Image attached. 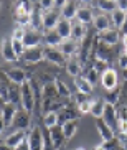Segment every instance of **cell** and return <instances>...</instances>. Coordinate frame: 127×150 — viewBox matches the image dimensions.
<instances>
[{
  "instance_id": "obj_1",
  "label": "cell",
  "mask_w": 127,
  "mask_h": 150,
  "mask_svg": "<svg viewBox=\"0 0 127 150\" xmlns=\"http://www.w3.org/2000/svg\"><path fill=\"white\" fill-rule=\"evenodd\" d=\"M20 94H22V102H20L22 109L26 110V112H31L33 107L36 106V101H35V93H33L30 81H26L25 84L20 86Z\"/></svg>"
},
{
  "instance_id": "obj_2",
  "label": "cell",
  "mask_w": 127,
  "mask_h": 150,
  "mask_svg": "<svg viewBox=\"0 0 127 150\" xmlns=\"http://www.w3.org/2000/svg\"><path fill=\"white\" fill-rule=\"evenodd\" d=\"M26 144L30 147V150H45V135H43V129L35 125L28 132L26 137Z\"/></svg>"
},
{
  "instance_id": "obj_3",
  "label": "cell",
  "mask_w": 127,
  "mask_h": 150,
  "mask_svg": "<svg viewBox=\"0 0 127 150\" xmlns=\"http://www.w3.org/2000/svg\"><path fill=\"white\" fill-rule=\"evenodd\" d=\"M117 83H119L117 73L112 68H107L101 74V84L106 91H114V89H117Z\"/></svg>"
},
{
  "instance_id": "obj_4",
  "label": "cell",
  "mask_w": 127,
  "mask_h": 150,
  "mask_svg": "<svg viewBox=\"0 0 127 150\" xmlns=\"http://www.w3.org/2000/svg\"><path fill=\"white\" fill-rule=\"evenodd\" d=\"M97 40H101L102 45H107V46H112L121 40V30L117 28H109V30L99 31L97 33Z\"/></svg>"
},
{
  "instance_id": "obj_5",
  "label": "cell",
  "mask_w": 127,
  "mask_h": 150,
  "mask_svg": "<svg viewBox=\"0 0 127 150\" xmlns=\"http://www.w3.org/2000/svg\"><path fill=\"white\" fill-rule=\"evenodd\" d=\"M41 41H43L41 31L33 30V28H26L25 36H23V45H25V48H36V46H40Z\"/></svg>"
},
{
  "instance_id": "obj_6",
  "label": "cell",
  "mask_w": 127,
  "mask_h": 150,
  "mask_svg": "<svg viewBox=\"0 0 127 150\" xmlns=\"http://www.w3.org/2000/svg\"><path fill=\"white\" fill-rule=\"evenodd\" d=\"M61 18H60V12L56 8L48 10V12H43V30L48 31V30H55Z\"/></svg>"
},
{
  "instance_id": "obj_7",
  "label": "cell",
  "mask_w": 127,
  "mask_h": 150,
  "mask_svg": "<svg viewBox=\"0 0 127 150\" xmlns=\"http://www.w3.org/2000/svg\"><path fill=\"white\" fill-rule=\"evenodd\" d=\"M12 127L15 130H26L30 127V112H26L23 109H18L17 115H15V119L12 122Z\"/></svg>"
},
{
  "instance_id": "obj_8",
  "label": "cell",
  "mask_w": 127,
  "mask_h": 150,
  "mask_svg": "<svg viewBox=\"0 0 127 150\" xmlns=\"http://www.w3.org/2000/svg\"><path fill=\"white\" fill-rule=\"evenodd\" d=\"M5 78H9L10 83L17 84V86H22V84L26 83V81H30L28 78H26V73L22 69V68H12V69L5 71Z\"/></svg>"
},
{
  "instance_id": "obj_9",
  "label": "cell",
  "mask_w": 127,
  "mask_h": 150,
  "mask_svg": "<svg viewBox=\"0 0 127 150\" xmlns=\"http://www.w3.org/2000/svg\"><path fill=\"white\" fill-rule=\"evenodd\" d=\"M45 58H46L50 63L56 64V66H63V64L66 66V63H68L65 54H63L58 48H45Z\"/></svg>"
},
{
  "instance_id": "obj_10",
  "label": "cell",
  "mask_w": 127,
  "mask_h": 150,
  "mask_svg": "<svg viewBox=\"0 0 127 150\" xmlns=\"http://www.w3.org/2000/svg\"><path fill=\"white\" fill-rule=\"evenodd\" d=\"M92 20H94V12H92L91 5H79L78 13H76V22L88 25V23H92Z\"/></svg>"
},
{
  "instance_id": "obj_11",
  "label": "cell",
  "mask_w": 127,
  "mask_h": 150,
  "mask_svg": "<svg viewBox=\"0 0 127 150\" xmlns=\"http://www.w3.org/2000/svg\"><path fill=\"white\" fill-rule=\"evenodd\" d=\"M0 51H2V56H4L5 61H10V63H15L18 59L15 50H13V45H12V38H5L2 41V46H0Z\"/></svg>"
},
{
  "instance_id": "obj_12",
  "label": "cell",
  "mask_w": 127,
  "mask_h": 150,
  "mask_svg": "<svg viewBox=\"0 0 127 150\" xmlns=\"http://www.w3.org/2000/svg\"><path fill=\"white\" fill-rule=\"evenodd\" d=\"M22 58L25 59L26 63H40L45 58V48H41V46H36V48H26Z\"/></svg>"
},
{
  "instance_id": "obj_13",
  "label": "cell",
  "mask_w": 127,
  "mask_h": 150,
  "mask_svg": "<svg viewBox=\"0 0 127 150\" xmlns=\"http://www.w3.org/2000/svg\"><path fill=\"white\" fill-rule=\"evenodd\" d=\"M101 119L104 120V122L107 124V125H111V127L114 129L116 125H117V122H119V112L116 110V106L106 104V107H104V114H102Z\"/></svg>"
},
{
  "instance_id": "obj_14",
  "label": "cell",
  "mask_w": 127,
  "mask_h": 150,
  "mask_svg": "<svg viewBox=\"0 0 127 150\" xmlns=\"http://www.w3.org/2000/svg\"><path fill=\"white\" fill-rule=\"evenodd\" d=\"M26 137H28V134H26L25 130H15V132L10 134L9 137H5L4 142L7 145H10L12 149H17V147H20L23 142L26 140Z\"/></svg>"
},
{
  "instance_id": "obj_15",
  "label": "cell",
  "mask_w": 127,
  "mask_h": 150,
  "mask_svg": "<svg viewBox=\"0 0 127 150\" xmlns=\"http://www.w3.org/2000/svg\"><path fill=\"white\" fill-rule=\"evenodd\" d=\"M63 41L65 40L60 36L56 30H48L43 33V43L46 45V48H58Z\"/></svg>"
},
{
  "instance_id": "obj_16",
  "label": "cell",
  "mask_w": 127,
  "mask_h": 150,
  "mask_svg": "<svg viewBox=\"0 0 127 150\" xmlns=\"http://www.w3.org/2000/svg\"><path fill=\"white\" fill-rule=\"evenodd\" d=\"M92 23H94V28L97 30V33H99V31H104V30H109V28H112L111 17H109L107 13H102V12H99L97 15H94V20H92Z\"/></svg>"
},
{
  "instance_id": "obj_17",
  "label": "cell",
  "mask_w": 127,
  "mask_h": 150,
  "mask_svg": "<svg viewBox=\"0 0 127 150\" xmlns=\"http://www.w3.org/2000/svg\"><path fill=\"white\" fill-rule=\"evenodd\" d=\"M96 129H97V132H99V135H101L102 142L112 140V139L116 137L114 135V129L111 127V125H107L102 119H96Z\"/></svg>"
},
{
  "instance_id": "obj_18",
  "label": "cell",
  "mask_w": 127,
  "mask_h": 150,
  "mask_svg": "<svg viewBox=\"0 0 127 150\" xmlns=\"http://www.w3.org/2000/svg\"><path fill=\"white\" fill-rule=\"evenodd\" d=\"M18 112V106L17 104H12V102H7V106L4 107V110L0 112V119L5 122V125H12L13 119Z\"/></svg>"
},
{
  "instance_id": "obj_19",
  "label": "cell",
  "mask_w": 127,
  "mask_h": 150,
  "mask_svg": "<svg viewBox=\"0 0 127 150\" xmlns=\"http://www.w3.org/2000/svg\"><path fill=\"white\" fill-rule=\"evenodd\" d=\"M58 50L65 54L66 59H68V58L71 59V58H74V54H78V41H74V40H65L60 46H58Z\"/></svg>"
},
{
  "instance_id": "obj_20",
  "label": "cell",
  "mask_w": 127,
  "mask_h": 150,
  "mask_svg": "<svg viewBox=\"0 0 127 150\" xmlns=\"http://www.w3.org/2000/svg\"><path fill=\"white\" fill-rule=\"evenodd\" d=\"M78 8H79L78 2H70V0H66L65 5H63V8H61V18L73 22V18H76Z\"/></svg>"
},
{
  "instance_id": "obj_21",
  "label": "cell",
  "mask_w": 127,
  "mask_h": 150,
  "mask_svg": "<svg viewBox=\"0 0 127 150\" xmlns=\"http://www.w3.org/2000/svg\"><path fill=\"white\" fill-rule=\"evenodd\" d=\"M55 30L60 33V36H61L63 40H71V35H73V22L61 18V20L58 22Z\"/></svg>"
},
{
  "instance_id": "obj_22",
  "label": "cell",
  "mask_w": 127,
  "mask_h": 150,
  "mask_svg": "<svg viewBox=\"0 0 127 150\" xmlns=\"http://www.w3.org/2000/svg\"><path fill=\"white\" fill-rule=\"evenodd\" d=\"M74 86H76V89H78V93L84 94V96H91L92 89H94V86H92L84 76H78V78H74Z\"/></svg>"
},
{
  "instance_id": "obj_23",
  "label": "cell",
  "mask_w": 127,
  "mask_h": 150,
  "mask_svg": "<svg viewBox=\"0 0 127 150\" xmlns=\"http://www.w3.org/2000/svg\"><path fill=\"white\" fill-rule=\"evenodd\" d=\"M48 134H50V139H51L53 145H55L56 150H58V147H61L63 142L66 140L65 134H63V130H61V125H55V127L48 129Z\"/></svg>"
},
{
  "instance_id": "obj_24",
  "label": "cell",
  "mask_w": 127,
  "mask_h": 150,
  "mask_svg": "<svg viewBox=\"0 0 127 150\" xmlns=\"http://www.w3.org/2000/svg\"><path fill=\"white\" fill-rule=\"evenodd\" d=\"M68 120H78V115H76V112L73 109L65 106L63 109H60V112H58V125H63V124H66Z\"/></svg>"
},
{
  "instance_id": "obj_25",
  "label": "cell",
  "mask_w": 127,
  "mask_h": 150,
  "mask_svg": "<svg viewBox=\"0 0 127 150\" xmlns=\"http://www.w3.org/2000/svg\"><path fill=\"white\" fill-rule=\"evenodd\" d=\"M66 71H68V74L73 76V78L81 76L83 68H81V63H79L78 58H71V59H68V63H66Z\"/></svg>"
},
{
  "instance_id": "obj_26",
  "label": "cell",
  "mask_w": 127,
  "mask_h": 150,
  "mask_svg": "<svg viewBox=\"0 0 127 150\" xmlns=\"http://www.w3.org/2000/svg\"><path fill=\"white\" fill-rule=\"evenodd\" d=\"M7 89H9V102H12V104H20L22 102V94H20V86H17V84L10 83L9 86H7Z\"/></svg>"
},
{
  "instance_id": "obj_27",
  "label": "cell",
  "mask_w": 127,
  "mask_h": 150,
  "mask_svg": "<svg viewBox=\"0 0 127 150\" xmlns=\"http://www.w3.org/2000/svg\"><path fill=\"white\" fill-rule=\"evenodd\" d=\"M61 130H63V134H65L66 140L73 139V137L76 135V132H78V120H68L66 124L61 125Z\"/></svg>"
},
{
  "instance_id": "obj_28",
  "label": "cell",
  "mask_w": 127,
  "mask_h": 150,
  "mask_svg": "<svg viewBox=\"0 0 127 150\" xmlns=\"http://www.w3.org/2000/svg\"><path fill=\"white\" fill-rule=\"evenodd\" d=\"M104 107H106V102L102 99H92V106H91V112L89 114L94 119H101L102 114H104Z\"/></svg>"
},
{
  "instance_id": "obj_29",
  "label": "cell",
  "mask_w": 127,
  "mask_h": 150,
  "mask_svg": "<svg viewBox=\"0 0 127 150\" xmlns=\"http://www.w3.org/2000/svg\"><path fill=\"white\" fill-rule=\"evenodd\" d=\"M86 25H83V23L79 22H73V35H71V38L74 41H81L84 40V36H86Z\"/></svg>"
},
{
  "instance_id": "obj_30",
  "label": "cell",
  "mask_w": 127,
  "mask_h": 150,
  "mask_svg": "<svg viewBox=\"0 0 127 150\" xmlns=\"http://www.w3.org/2000/svg\"><path fill=\"white\" fill-rule=\"evenodd\" d=\"M53 84H55V88H56L60 97H66V99L71 97V91H70V88L66 86L65 81H61L60 78H55V79H53Z\"/></svg>"
},
{
  "instance_id": "obj_31",
  "label": "cell",
  "mask_w": 127,
  "mask_h": 150,
  "mask_svg": "<svg viewBox=\"0 0 127 150\" xmlns=\"http://www.w3.org/2000/svg\"><path fill=\"white\" fill-rule=\"evenodd\" d=\"M43 125L46 129H51L58 125V112L56 110H46L43 115Z\"/></svg>"
},
{
  "instance_id": "obj_32",
  "label": "cell",
  "mask_w": 127,
  "mask_h": 150,
  "mask_svg": "<svg viewBox=\"0 0 127 150\" xmlns=\"http://www.w3.org/2000/svg\"><path fill=\"white\" fill-rule=\"evenodd\" d=\"M111 17V22H112V25H114L116 28H121L124 25V22H126V17H127V13H124V12H121V10L119 8H116L114 12H112V13L109 15Z\"/></svg>"
},
{
  "instance_id": "obj_33",
  "label": "cell",
  "mask_w": 127,
  "mask_h": 150,
  "mask_svg": "<svg viewBox=\"0 0 127 150\" xmlns=\"http://www.w3.org/2000/svg\"><path fill=\"white\" fill-rule=\"evenodd\" d=\"M94 5L97 7L99 12L107 13V15H111L116 8H117V7H116V2H112V0H102V2H97V4H94Z\"/></svg>"
},
{
  "instance_id": "obj_34",
  "label": "cell",
  "mask_w": 127,
  "mask_h": 150,
  "mask_svg": "<svg viewBox=\"0 0 127 150\" xmlns=\"http://www.w3.org/2000/svg\"><path fill=\"white\" fill-rule=\"evenodd\" d=\"M119 97H121V94H119V89L107 91V94H106V97H104V102H106V104H111V106H116V104L119 102Z\"/></svg>"
},
{
  "instance_id": "obj_35",
  "label": "cell",
  "mask_w": 127,
  "mask_h": 150,
  "mask_svg": "<svg viewBox=\"0 0 127 150\" xmlns=\"http://www.w3.org/2000/svg\"><path fill=\"white\" fill-rule=\"evenodd\" d=\"M84 78H86V79L89 81V83L92 84V86H94V84L97 83V81H99V73H97L96 69H94V68H88V69H86V73H84Z\"/></svg>"
},
{
  "instance_id": "obj_36",
  "label": "cell",
  "mask_w": 127,
  "mask_h": 150,
  "mask_svg": "<svg viewBox=\"0 0 127 150\" xmlns=\"http://www.w3.org/2000/svg\"><path fill=\"white\" fill-rule=\"evenodd\" d=\"M101 145L104 147V150H122V145H121V142H119L117 137H114L112 140L102 142Z\"/></svg>"
},
{
  "instance_id": "obj_37",
  "label": "cell",
  "mask_w": 127,
  "mask_h": 150,
  "mask_svg": "<svg viewBox=\"0 0 127 150\" xmlns=\"http://www.w3.org/2000/svg\"><path fill=\"white\" fill-rule=\"evenodd\" d=\"M91 106H92V99H84L83 102L78 104V110L81 114H89L91 112Z\"/></svg>"
},
{
  "instance_id": "obj_38",
  "label": "cell",
  "mask_w": 127,
  "mask_h": 150,
  "mask_svg": "<svg viewBox=\"0 0 127 150\" xmlns=\"http://www.w3.org/2000/svg\"><path fill=\"white\" fill-rule=\"evenodd\" d=\"M12 45H13V50H15V53H17V56H23V53H25V45H23V41L20 40H12Z\"/></svg>"
},
{
  "instance_id": "obj_39",
  "label": "cell",
  "mask_w": 127,
  "mask_h": 150,
  "mask_svg": "<svg viewBox=\"0 0 127 150\" xmlns=\"http://www.w3.org/2000/svg\"><path fill=\"white\" fill-rule=\"evenodd\" d=\"M25 31H26V28H22V27H15V28H13V33H12V40H20V41H23V36H25Z\"/></svg>"
},
{
  "instance_id": "obj_40",
  "label": "cell",
  "mask_w": 127,
  "mask_h": 150,
  "mask_svg": "<svg viewBox=\"0 0 127 150\" xmlns=\"http://www.w3.org/2000/svg\"><path fill=\"white\" fill-rule=\"evenodd\" d=\"M92 68H94V69L97 71V73H104L106 69H107V61H102V59H94V64H92Z\"/></svg>"
},
{
  "instance_id": "obj_41",
  "label": "cell",
  "mask_w": 127,
  "mask_h": 150,
  "mask_svg": "<svg viewBox=\"0 0 127 150\" xmlns=\"http://www.w3.org/2000/svg\"><path fill=\"white\" fill-rule=\"evenodd\" d=\"M116 7H117L121 12L127 13V0H116Z\"/></svg>"
},
{
  "instance_id": "obj_42",
  "label": "cell",
  "mask_w": 127,
  "mask_h": 150,
  "mask_svg": "<svg viewBox=\"0 0 127 150\" xmlns=\"http://www.w3.org/2000/svg\"><path fill=\"white\" fill-rule=\"evenodd\" d=\"M119 66L122 68V69H127V54L122 53L119 56Z\"/></svg>"
},
{
  "instance_id": "obj_43",
  "label": "cell",
  "mask_w": 127,
  "mask_h": 150,
  "mask_svg": "<svg viewBox=\"0 0 127 150\" xmlns=\"http://www.w3.org/2000/svg\"><path fill=\"white\" fill-rule=\"evenodd\" d=\"M117 125H119V130H121V134L127 135V120H119Z\"/></svg>"
},
{
  "instance_id": "obj_44",
  "label": "cell",
  "mask_w": 127,
  "mask_h": 150,
  "mask_svg": "<svg viewBox=\"0 0 127 150\" xmlns=\"http://www.w3.org/2000/svg\"><path fill=\"white\" fill-rule=\"evenodd\" d=\"M119 120H127V107H122L119 110Z\"/></svg>"
},
{
  "instance_id": "obj_45",
  "label": "cell",
  "mask_w": 127,
  "mask_h": 150,
  "mask_svg": "<svg viewBox=\"0 0 127 150\" xmlns=\"http://www.w3.org/2000/svg\"><path fill=\"white\" fill-rule=\"evenodd\" d=\"M7 102H9V101H7V99L2 96V93H0V112H2V110H4V107L7 106Z\"/></svg>"
},
{
  "instance_id": "obj_46",
  "label": "cell",
  "mask_w": 127,
  "mask_h": 150,
  "mask_svg": "<svg viewBox=\"0 0 127 150\" xmlns=\"http://www.w3.org/2000/svg\"><path fill=\"white\" fill-rule=\"evenodd\" d=\"M0 150H15V149H12L10 145H7L4 140H0Z\"/></svg>"
},
{
  "instance_id": "obj_47",
  "label": "cell",
  "mask_w": 127,
  "mask_h": 150,
  "mask_svg": "<svg viewBox=\"0 0 127 150\" xmlns=\"http://www.w3.org/2000/svg\"><path fill=\"white\" fill-rule=\"evenodd\" d=\"M121 33H122V36L127 35V17H126V22H124V25L121 27Z\"/></svg>"
},
{
  "instance_id": "obj_48",
  "label": "cell",
  "mask_w": 127,
  "mask_h": 150,
  "mask_svg": "<svg viewBox=\"0 0 127 150\" xmlns=\"http://www.w3.org/2000/svg\"><path fill=\"white\" fill-rule=\"evenodd\" d=\"M15 150H30V147H28V144H26V140H25V142L22 144V145H20V147H17Z\"/></svg>"
},
{
  "instance_id": "obj_49",
  "label": "cell",
  "mask_w": 127,
  "mask_h": 150,
  "mask_svg": "<svg viewBox=\"0 0 127 150\" xmlns=\"http://www.w3.org/2000/svg\"><path fill=\"white\" fill-rule=\"evenodd\" d=\"M5 127H7V125H5V122H4L2 119H0V137H2V134H4Z\"/></svg>"
},
{
  "instance_id": "obj_50",
  "label": "cell",
  "mask_w": 127,
  "mask_h": 150,
  "mask_svg": "<svg viewBox=\"0 0 127 150\" xmlns=\"http://www.w3.org/2000/svg\"><path fill=\"white\" fill-rule=\"evenodd\" d=\"M122 45H124V48H127V35L122 36Z\"/></svg>"
},
{
  "instance_id": "obj_51",
  "label": "cell",
  "mask_w": 127,
  "mask_h": 150,
  "mask_svg": "<svg viewBox=\"0 0 127 150\" xmlns=\"http://www.w3.org/2000/svg\"><path fill=\"white\" fill-rule=\"evenodd\" d=\"M94 150H104V147H102V145H97V147H94Z\"/></svg>"
},
{
  "instance_id": "obj_52",
  "label": "cell",
  "mask_w": 127,
  "mask_h": 150,
  "mask_svg": "<svg viewBox=\"0 0 127 150\" xmlns=\"http://www.w3.org/2000/svg\"><path fill=\"white\" fill-rule=\"evenodd\" d=\"M76 150H86V149H83V147H79V149H76Z\"/></svg>"
},
{
  "instance_id": "obj_53",
  "label": "cell",
  "mask_w": 127,
  "mask_h": 150,
  "mask_svg": "<svg viewBox=\"0 0 127 150\" xmlns=\"http://www.w3.org/2000/svg\"><path fill=\"white\" fill-rule=\"evenodd\" d=\"M124 53H126V54H127V48H124Z\"/></svg>"
}]
</instances>
